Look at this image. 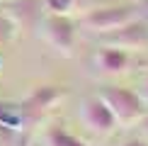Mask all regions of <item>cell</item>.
I'll return each instance as SVG.
<instances>
[{
	"instance_id": "cell-1",
	"label": "cell",
	"mask_w": 148,
	"mask_h": 146,
	"mask_svg": "<svg viewBox=\"0 0 148 146\" xmlns=\"http://www.w3.org/2000/svg\"><path fill=\"white\" fill-rule=\"evenodd\" d=\"M97 95H100L102 100L107 102V107L112 110L116 124L131 127V124L143 122V117H146V100L136 93V90L121 88V85H109V88H102Z\"/></svg>"
},
{
	"instance_id": "cell-2",
	"label": "cell",
	"mask_w": 148,
	"mask_h": 146,
	"mask_svg": "<svg viewBox=\"0 0 148 146\" xmlns=\"http://www.w3.org/2000/svg\"><path fill=\"white\" fill-rule=\"evenodd\" d=\"M136 17H138V10L134 5H100V8L85 10V15L78 20V24L92 34L104 36L129 22H134Z\"/></svg>"
},
{
	"instance_id": "cell-3",
	"label": "cell",
	"mask_w": 148,
	"mask_h": 146,
	"mask_svg": "<svg viewBox=\"0 0 148 146\" xmlns=\"http://www.w3.org/2000/svg\"><path fill=\"white\" fill-rule=\"evenodd\" d=\"M63 97H66V88L58 85V83H41V85H36V88H32L20 102L24 129L34 127L36 122L44 117L51 107H56Z\"/></svg>"
},
{
	"instance_id": "cell-4",
	"label": "cell",
	"mask_w": 148,
	"mask_h": 146,
	"mask_svg": "<svg viewBox=\"0 0 148 146\" xmlns=\"http://www.w3.org/2000/svg\"><path fill=\"white\" fill-rule=\"evenodd\" d=\"M75 32H78V22L68 15H46L41 20V34H44V39L58 54H63V56H73Z\"/></svg>"
},
{
	"instance_id": "cell-5",
	"label": "cell",
	"mask_w": 148,
	"mask_h": 146,
	"mask_svg": "<svg viewBox=\"0 0 148 146\" xmlns=\"http://www.w3.org/2000/svg\"><path fill=\"white\" fill-rule=\"evenodd\" d=\"M80 117H83L85 127H88L90 132L100 134V136L112 134L114 127H116V119H114L112 110L107 107V102H104L100 95L85 97V100H83V107H80Z\"/></svg>"
},
{
	"instance_id": "cell-6",
	"label": "cell",
	"mask_w": 148,
	"mask_h": 146,
	"mask_svg": "<svg viewBox=\"0 0 148 146\" xmlns=\"http://www.w3.org/2000/svg\"><path fill=\"white\" fill-rule=\"evenodd\" d=\"M102 41L104 44H112V46H119V49H126V51L129 49H131V51L134 49H143L148 44V24L136 17L134 22H129L124 27L104 34Z\"/></svg>"
},
{
	"instance_id": "cell-7",
	"label": "cell",
	"mask_w": 148,
	"mask_h": 146,
	"mask_svg": "<svg viewBox=\"0 0 148 146\" xmlns=\"http://www.w3.org/2000/svg\"><path fill=\"white\" fill-rule=\"evenodd\" d=\"M95 66L102 73L119 76V73H124L129 66H131V51L119 49V46H112V44H102L95 51Z\"/></svg>"
},
{
	"instance_id": "cell-8",
	"label": "cell",
	"mask_w": 148,
	"mask_h": 146,
	"mask_svg": "<svg viewBox=\"0 0 148 146\" xmlns=\"http://www.w3.org/2000/svg\"><path fill=\"white\" fill-rule=\"evenodd\" d=\"M44 141H46V146H88L78 134H73L71 129H66L61 122L49 124V129L44 132Z\"/></svg>"
},
{
	"instance_id": "cell-9",
	"label": "cell",
	"mask_w": 148,
	"mask_h": 146,
	"mask_svg": "<svg viewBox=\"0 0 148 146\" xmlns=\"http://www.w3.org/2000/svg\"><path fill=\"white\" fill-rule=\"evenodd\" d=\"M24 129V119L20 112V105H10V102L0 100V132H22Z\"/></svg>"
},
{
	"instance_id": "cell-10",
	"label": "cell",
	"mask_w": 148,
	"mask_h": 146,
	"mask_svg": "<svg viewBox=\"0 0 148 146\" xmlns=\"http://www.w3.org/2000/svg\"><path fill=\"white\" fill-rule=\"evenodd\" d=\"M17 29H20V27H17V22L12 20V17H10V15H8V12H5L3 8H0V49L15 41Z\"/></svg>"
},
{
	"instance_id": "cell-11",
	"label": "cell",
	"mask_w": 148,
	"mask_h": 146,
	"mask_svg": "<svg viewBox=\"0 0 148 146\" xmlns=\"http://www.w3.org/2000/svg\"><path fill=\"white\" fill-rule=\"evenodd\" d=\"M46 15H68L78 8V0H41Z\"/></svg>"
},
{
	"instance_id": "cell-12",
	"label": "cell",
	"mask_w": 148,
	"mask_h": 146,
	"mask_svg": "<svg viewBox=\"0 0 148 146\" xmlns=\"http://www.w3.org/2000/svg\"><path fill=\"white\" fill-rule=\"evenodd\" d=\"M119 146H148V141H146V139H129V141L119 144Z\"/></svg>"
},
{
	"instance_id": "cell-13",
	"label": "cell",
	"mask_w": 148,
	"mask_h": 146,
	"mask_svg": "<svg viewBox=\"0 0 148 146\" xmlns=\"http://www.w3.org/2000/svg\"><path fill=\"white\" fill-rule=\"evenodd\" d=\"M143 95H146V97H143V100L148 102V76H146V83H143Z\"/></svg>"
},
{
	"instance_id": "cell-14",
	"label": "cell",
	"mask_w": 148,
	"mask_h": 146,
	"mask_svg": "<svg viewBox=\"0 0 148 146\" xmlns=\"http://www.w3.org/2000/svg\"><path fill=\"white\" fill-rule=\"evenodd\" d=\"M0 71H3V59H0Z\"/></svg>"
},
{
	"instance_id": "cell-15",
	"label": "cell",
	"mask_w": 148,
	"mask_h": 146,
	"mask_svg": "<svg viewBox=\"0 0 148 146\" xmlns=\"http://www.w3.org/2000/svg\"><path fill=\"white\" fill-rule=\"evenodd\" d=\"M3 3H12V0H3Z\"/></svg>"
}]
</instances>
